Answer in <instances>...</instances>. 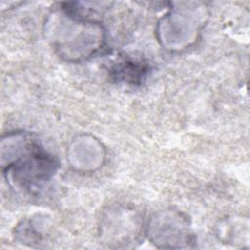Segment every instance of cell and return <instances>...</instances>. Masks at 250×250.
I'll return each mask as SVG.
<instances>
[{
  "mask_svg": "<svg viewBox=\"0 0 250 250\" xmlns=\"http://www.w3.org/2000/svg\"><path fill=\"white\" fill-rule=\"evenodd\" d=\"M118 70L121 72V77L126 79H134L139 78L143 76V73L145 70H143V67H141L138 64L130 62H125L121 65H119Z\"/></svg>",
  "mask_w": 250,
  "mask_h": 250,
  "instance_id": "cell-1",
  "label": "cell"
}]
</instances>
